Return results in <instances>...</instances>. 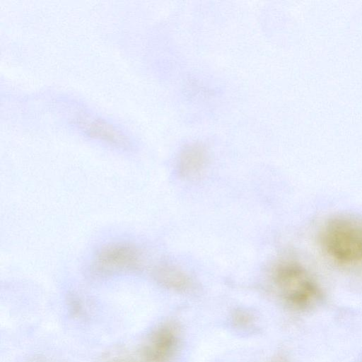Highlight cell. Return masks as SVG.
Instances as JSON below:
<instances>
[{
    "mask_svg": "<svg viewBox=\"0 0 362 362\" xmlns=\"http://www.w3.org/2000/svg\"><path fill=\"white\" fill-rule=\"evenodd\" d=\"M322 244L327 255L343 264L362 260V219L351 216L335 218L325 226Z\"/></svg>",
    "mask_w": 362,
    "mask_h": 362,
    "instance_id": "cell-1",
    "label": "cell"
},
{
    "mask_svg": "<svg viewBox=\"0 0 362 362\" xmlns=\"http://www.w3.org/2000/svg\"><path fill=\"white\" fill-rule=\"evenodd\" d=\"M274 281L286 301L296 309L310 308L321 299L319 285L298 263H281L275 269Z\"/></svg>",
    "mask_w": 362,
    "mask_h": 362,
    "instance_id": "cell-2",
    "label": "cell"
},
{
    "mask_svg": "<svg viewBox=\"0 0 362 362\" xmlns=\"http://www.w3.org/2000/svg\"><path fill=\"white\" fill-rule=\"evenodd\" d=\"M136 251L129 246L113 245L103 250L96 259L98 269L103 272H116L132 269L137 264Z\"/></svg>",
    "mask_w": 362,
    "mask_h": 362,
    "instance_id": "cell-3",
    "label": "cell"
},
{
    "mask_svg": "<svg viewBox=\"0 0 362 362\" xmlns=\"http://www.w3.org/2000/svg\"><path fill=\"white\" fill-rule=\"evenodd\" d=\"M174 332L170 328H163L153 337L146 350V355L152 361H161L171 351L175 343Z\"/></svg>",
    "mask_w": 362,
    "mask_h": 362,
    "instance_id": "cell-4",
    "label": "cell"
},
{
    "mask_svg": "<svg viewBox=\"0 0 362 362\" xmlns=\"http://www.w3.org/2000/svg\"><path fill=\"white\" fill-rule=\"evenodd\" d=\"M158 279L166 285L178 288L187 284L186 276L179 270L171 267H161L156 271Z\"/></svg>",
    "mask_w": 362,
    "mask_h": 362,
    "instance_id": "cell-5",
    "label": "cell"
},
{
    "mask_svg": "<svg viewBox=\"0 0 362 362\" xmlns=\"http://www.w3.org/2000/svg\"><path fill=\"white\" fill-rule=\"evenodd\" d=\"M204 160L202 154L190 153L183 157L180 162V170L185 175L197 173L202 167Z\"/></svg>",
    "mask_w": 362,
    "mask_h": 362,
    "instance_id": "cell-6",
    "label": "cell"
}]
</instances>
